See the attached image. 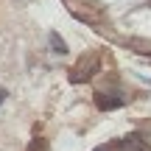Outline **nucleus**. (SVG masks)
<instances>
[{"instance_id": "f257e3e1", "label": "nucleus", "mask_w": 151, "mask_h": 151, "mask_svg": "<svg viewBox=\"0 0 151 151\" xmlns=\"http://www.w3.org/2000/svg\"><path fill=\"white\" fill-rule=\"evenodd\" d=\"M98 65H101V56L95 53V50H90V53H84L78 62L70 67V81L73 84H81V81H87V78H92L98 70Z\"/></svg>"}, {"instance_id": "423d86ee", "label": "nucleus", "mask_w": 151, "mask_h": 151, "mask_svg": "<svg viewBox=\"0 0 151 151\" xmlns=\"http://www.w3.org/2000/svg\"><path fill=\"white\" fill-rule=\"evenodd\" d=\"M95 151H106V148H95Z\"/></svg>"}, {"instance_id": "39448f33", "label": "nucleus", "mask_w": 151, "mask_h": 151, "mask_svg": "<svg viewBox=\"0 0 151 151\" xmlns=\"http://www.w3.org/2000/svg\"><path fill=\"white\" fill-rule=\"evenodd\" d=\"M6 95H9V90H0V104L6 101Z\"/></svg>"}, {"instance_id": "20e7f679", "label": "nucleus", "mask_w": 151, "mask_h": 151, "mask_svg": "<svg viewBox=\"0 0 151 151\" xmlns=\"http://www.w3.org/2000/svg\"><path fill=\"white\" fill-rule=\"evenodd\" d=\"M25 151H50V146H48V140H45V137H34V140L28 143Z\"/></svg>"}, {"instance_id": "7ed1b4c3", "label": "nucleus", "mask_w": 151, "mask_h": 151, "mask_svg": "<svg viewBox=\"0 0 151 151\" xmlns=\"http://www.w3.org/2000/svg\"><path fill=\"white\" fill-rule=\"evenodd\" d=\"M48 45H50V50H53V53H59V56H65V53H67V42H65V39H62L56 31H50V34H48Z\"/></svg>"}, {"instance_id": "f03ea898", "label": "nucleus", "mask_w": 151, "mask_h": 151, "mask_svg": "<svg viewBox=\"0 0 151 151\" xmlns=\"http://www.w3.org/2000/svg\"><path fill=\"white\" fill-rule=\"evenodd\" d=\"M92 101H95V106L101 109V112H112V109H120V106H123L126 98H120V95H106V92H95Z\"/></svg>"}]
</instances>
